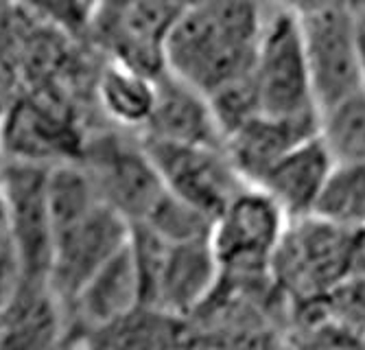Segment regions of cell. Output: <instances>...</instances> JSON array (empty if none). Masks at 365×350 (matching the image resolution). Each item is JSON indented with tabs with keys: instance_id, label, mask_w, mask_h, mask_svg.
Masks as SVG:
<instances>
[{
	"instance_id": "cell-1",
	"label": "cell",
	"mask_w": 365,
	"mask_h": 350,
	"mask_svg": "<svg viewBox=\"0 0 365 350\" xmlns=\"http://www.w3.org/2000/svg\"><path fill=\"white\" fill-rule=\"evenodd\" d=\"M267 7L260 0H195L164 44L167 73L204 94L252 73Z\"/></svg>"
},
{
	"instance_id": "cell-2",
	"label": "cell",
	"mask_w": 365,
	"mask_h": 350,
	"mask_svg": "<svg viewBox=\"0 0 365 350\" xmlns=\"http://www.w3.org/2000/svg\"><path fill=\"white\" fill-rule=\"evenodd\" d=\"M350 232L309 215L293 219L272 259V280L291 307L297 309L322 302L348 276Z\"/></svg>"
},
{
	"instance_id": "cell-3",
	"label": "cell",
	"mask_w": 365,
	"mask_h": 350,
	"mask_svg": "<svg viewBox=\"0 0 365 350\" xmlns=\"http://www.w3.org/2000/svg\"><path fill=\"white\" fill-rule=\"evenodd\" d=\"M79 165L92 180L98 197L131 224H140L167 195L138 134L116 127L92 130Z\"/></svg>"
},
{
	"instance_id": "cell-4",
	"label": "cell",
	"mask_w": 365,
	"mask_h": 350,
	"mask_svg": "<svg viewBox=\"0 0 365 350\" xmlns=\"http://www.w3.org/2000/svg\"><path fill=\"white\" fill-rule=\"evenodd\" d=\"M252 75L262 114H319L302 40L300 16L284 3L267 7Z\"/></svg>"
},
{
	"instance_id": "cell-5",
	"label": "cell",
	"mask_w": 365,
	"mask_h": 350,
	"mask_svg": "<svg viewBox=\"0 0 365 350\" xmlns=\"http://www.w3.org/2000/svg\"><path fill=\"white\" fill-rule=\"evenodd\" d=\"M287 224L280 206L264 190L247 184L212 221L210 243L221 276H272V259Z\"/></svg>"
},
{
	"instance_id": "cell-6",
	"label": "cell",
	"mask_w": 365,
	"mask_h": 350,
	"mask_svg": "<svg viewBox=\"0 0 365 350\" xmlns=\"http://www.w3.org/2000/svg\"><path fill=\"white\" fill-rule=\"evenodd\" d=\"M92 130L59 99H14L0 116V151L7 163L59 167L79 163Z\"/></svg>"
},
{
	"instance_id": "cell-7",
	"label": "cell",
	"mask_w": 365,
	"mask_h": 350,
	"mask_svg": "<svg viewBox=\"0 0 365 350\" xmlns=\"http://www.w3.org/2000/svg\"><path fill=\"white\" fill-rule=\"evenodd\" d=\"M188 5V0H98L88 34L92 31L110 59L162 77L164 44Z\"/></svg>"
},
{
	"instance_id": "cell-8",
	"label": "cell",
	"mask_w": 365,
	"mask_h": 350,
	"mask_svg": "<svg viewBox=\"0 0 365 350\" xmlns=\"http://www.w3.org/2000/svg\"><path fill=\"white\" fill-rule=\"evenodd\" d=\"M143 145L164 188L212 221L247 186L223 147L151 138H143Z\"/></svg>"
},
{
	"instance_id": "cell-9",
	"label": "cell",
	"mask_w": 365,
	"mask_h": 350,
	"mask_svg": "<svg viewBox=\"0 0 365 350\" xmlns=\"http://www.w3.org/2000/svg\"><path fill=\"white\" fill-rule=\"evenodd\" d=\"M129 230V221L106 202L55 228L48 289L61 307L127 245Z\"/></svg>"
},
{
	"instance_id": "cell-10",
	"label": "cell",
	"mask_w": 365,
	"mask_h": 350,
	"mask_svg": "<svg viewBox=\"0 0 365 350\" xmlns=\"http://www.w3.org/2000/svg\"><path fill=\"white\" fill-rule=\"evenodd\" d=\"M48 167L7 163L0 177L9 228L26 284H46L53 259V212L48 195Z\"/></svg>"
},
{
	"instance_id": "cell-11",
	"label": "cell",
	"mask_w": 365,
	"mask_h": 350,
	"mask_svg": "<svg viewBox=\"0 0 365 350\" xmlns=\"http://www.w3.org/2000/svg\"><path fill=\"white\" fill-rule=\"evenodd\" d=\"M300 16L302 40L317 110L324 112L363 90L352 7L319 9Z\"/></svg>"
},
{
	"instance_id": "cell-12",
	"label": "cell",
	"mask_w": 365,
	"mask_h": 350,
	"mask_svg": "<svg viewBox=\"0 0 365 350\" xmlns=\"http://www.w3.org/2000/svg\"><path fill=\"white\" fill-rule=\"evenodd\" d=\"M140 304V282L127 241L116 257L98 269L63 307L68 335L75 339L101 331Z\"/></svg>"
},
{
	"instance_id": "cell-13",
	"label": "cell",
	"mask_w": 365,
	"mask_h": 350,
	"mask_svg": "<svg viewBox=\"0 0 365 350\" xmlns=\"http://www.w3.org/2000/svg\"><path fill=\"white\" fill-rule=\"evenodd\" d=\"M219 276L221 269L210 237L169 243L158 272L151 307L186 320L212 296Z\"/></svg>"
},
{
	"instance_id": "cell-14",
	"label": "cell",
	"mask_w": 365,
	"mask_h": 350,
	"mask_svg": "<svg viewBox=\"0 0 365 350\" xmlns=\"http://www.w3.org/2000/svg\"><path fill=\"white\" fill-rule=\"evenodd\" d=\"M319 134V114L269 116L258 114L223 143L232 165L247 184H256L276 160L300 143Z\"/></svg>"
},
{
	"instance_id": "cell-15",
	"label": "cell",
	"mask_w": 365,
	"mask_h": 350,
	"mask_svg": "<svg viewBox=\"0 0 365 350\" xmlns=\"http://www.w3.org/2000/svg\"><path fill=\"white\" fill-rule=\"evenodd\" d=\"M335 160L317 136L300 143L276 160L254 184L264 190L287 215L289 221L313 215L317 197Z\"/></svg>"
},
{
	"instance_id": "cell-16",
	"label": "cell",
	"mask_w": 365,
	"mask_h": 350,
	"mask_svg": "<svg viewBox=\"0 0 365 350\" xmlns=\"http://www.w3.org/2000/svg\"><path fill=\"white\" fill-rule=\"evenodd\" d=\"M140 138L223 147V136L208 97L169 73L158 79L155 110Z\"/></svg>"
},
{
	"instance_id": "cell-17",
	"label": "cell",
	"mask_w": 365,
	"mask_h": 350,
	"mask_svg": "<svg viewBox=\"0 0 365 350\" xmlns=\"http://www.w3.org/2000/svg\"><path fill=\"white\" fill-rule=\"evenodd\" d=\"M158 79L108 57L94 75L96 110L110 127L140 136L155 110Z\"/></svg>"
},
{
	"instance_id": "cell-18",
	"label": "cell",
	"mask_w": 365,
	"mask_h": 350,
	"mask_svg": "<svg viewBox=\"0 0 365 350\" xmlns=\"http://www.w3.org/2000/svg\"><path fill=\"white\" fill-rule=\"evenodd\" d=\"M184 320L153 307H138L114 324L75 337L94 350H180Z\"/></svg>"
},
{
	"instance_id": "cell-19",
	"label": "cell",
	"mask_w": 365,
	"mask_h": 350,
	"mask_svg": "<svg viewBox=\"0 0 365 350\" xmlns=\"http://www.w3.org/2000/svg\"><path fill=\"white\" fill-rule=\"evenodd\" d=\"M313 215L348 232L365 226V165L335 163Z\"/></svg>"
},
{
	"instance_id": "cell-20",
	"label": "cell",
	"mask_w": 365,
	"mask_h": 350,
	"mask_svg": "<svg viewBox=\"0 0 365 350\" xmlns=\"http://www.w3.org/2000/svg\"><path fill=\"white\" fill-rule=\"evenodd\" d=\"M319 138L335 163L365 165V90L319 112Z\"/></svg>"
},
{
	"instance_id": "cell-21",
	"label": "cell",
	"mask_w": 365,
	"mask_h": 350,
	"mask_svg": "<svg viewBox=\"0 0 365 350\" xmlns=\"http://www.w3.org/2000/svg\"><path fill=\"white\" fill-rule=\"evenodd\" d=\"M206 97L212 108L215 120L221 130L223 143L230 134L241 130V127L245 123H250L254 116L262 114L260 101H258V90H256L252 73L219 86L217 90L208 92Z\"/></svg>"
},
{
	"instance_id": "cell-22",
	"label": "cell",
	"mask_w": 365,
	"mask_h": 350,
	"mask_svg": "<svg viewBox=\"0 0 365 350\" xmlns=\"http://www.w3.org/2000/svg\"><path fill=\"white\" fill-rule=\"evenodd\" d=\"M18 3L38 18L51 24L63 36H83L90 29L92 7L86 0H18Z\"/></svg>"
},
{
	"instance_id": "cell-23",
	"label": "cell",
	"mask_w": 365,
	"mask_h": 350,
	"mask_svg": "<svg viewBox=\"0 0 365 350\" xmlns=\"http://www.w3.org/2000/svg\"><path fill=\"white\" fill-rule=\"evenodd\" d=\"M311 309H317L322 315L348 326L365 339V278L341 282L328 298L311 304Z\"/></svg>"
},
{
	"instance_id": "cell-24",
	"label": "cell",
	"mask_w": 365,
	"mask_h": 350,
	"mask_svg": "<svg viewBox=\"0 0 365 350\" xmlns=\"http://www.w3.org/2000/svg\"><path fill=\"white\" fill-rule=\"evenodd\" d=\"M365 278V226L350 230L348 241V276L346 280Z\"/></svg>"
},
{
	"instance_id": "cell-25",
	"label": "cell",
	"mask_w": 365,
	"mask_h": 350,
	"mask_svg": "<svg viewBox=\"0 0 365 350\" xmlns=\"http://www.w3.org/2000/svg\"><path fill=\"white\" fill-rule=\"evenodd\" d=\"M7 263L20 265L16 245H14V237H11V228H9L7 210H5L3 197H0V265H7Z\"/></svg>"
},
{
	"instance_id": "cell-26",
	"label": "cell",
	"mask_w": 365,
	"mask_h": 350,
	"mask_svg": "<svg viewBox=\"0 0 365 350\" xmlns=\"http://www.w3.org/2000/svg\"><path fill=\"white\" fill-rule=\"evenodd\" d=\"M287 7L295 14H309L319 9H337V7H352L350 0H282Z\"/></svg>"
},
{
	"instance_id": "cell-27",
	"label": "cell",
	"mask_w": 365,
	"mask_h": 350,
	"mask_svg": "<svg viewBox=\"0 0 365 350\" xmlns=\"http://www.w3.org/2000/svg\"><path fill=\"white\" fill-rule=\"evenodd\" d=\"M352 14H354V38H356L361 83H363V90H365V9H352Z\"/></svg>"
},
{
	"instance_id": "cell-28",
	"label": "cell",
	"mask_w": 365,
	"mask_h": 350,
	"mask_svg": "<svg viewBox=\"0 0 365 350\" xmlns=\"http://www.w3.org/2000/svg\"><path fill=\"white\" fill-rule=\"evenodd\" d=\"M68 350H94V348H92V346H88V344H86V341H81V339H71Z\"/></svg>"
},
{
	"instance_id": "cell-29",
	"label": "cell",
	"mask_w": 365,
	"mask_h": 350,
	"mask_svg": "<svg viewBox=\"0 0 365 350\" xmlns=\"http://www.w3.org/2000/svg\"><path fill=\"white\" fill-rule=\"evenodd\" d=\"M352 9H365V0H350Z\"/></svg>"
},
{
	"instance_id": "cell-30",
	"label": "cell",
	"mask_w": 365,
	"mask_h": 350,
	"mask_svg": "<svg viewBox=\"0 0 365 350\" xmlns=\"http://www.w3.org/2000/svg\"><path fill=\"white\" fill-rule=\"evenodd\" d=\"M3 169H5V158H3V151H0V177H3Z\"/></svg>"
}]
</instances>
